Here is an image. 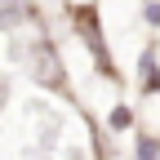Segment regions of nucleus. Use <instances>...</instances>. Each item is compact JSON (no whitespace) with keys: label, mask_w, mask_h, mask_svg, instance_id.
Returning a JSON list of instances; mask_svg holds the SVG:
<instances>
[{"label":"nucleus","mask_w":160,"mask_h":160,"mask_svg":"<svg viewBox=\"0 0 160 160\" xmlns=\"http://www.w3.org/2000/svg\"><path fill=\"white\" fill-rule=\"evenodd\" d=\"M71 27H76L80 40H85V49L93 53V62L102 67V76H116L111 58H107V36H102V22H98V9L93 5H76L71 9Z\"/></svg>","instance_id":"f257e3e1"},{"label":"nucleus","mask_w":160,"mask_h":160,"mask_svg":"<svg viewBox=\"0 0 160 160\" xmlns=\"http://www.w3.org/2000/svg\"><path fill=\"white\" fill-rule=\"evenodd\" d=\"M31 76L45 89H67V67H62V58H58V49H53L49 36H40L36 49H31Z\"/></svg>","instance_id":"f03ea898"},{"label":"nucleus","mask_w":160,"mask_h":160,"mask_svg":"<svg viewBox=\"0 0 160 160\" xmlns=\"http://www.w3.org/2000/svg\"><path fill=\"white\" fill-rule=\"evenodd\" d=\"M138 80H142V93H160V62H156V53L147 49L142 58H138Z\"/></svg>","instance_id":"7ed1b4c3"},{"label":"nucleus","mask_w":160,"mask_h":160,"mask_svg":"<svg viewBox=\"0 0 160 160\" xmlns=\"http://www.w3.org/2000/svg\"><path fill=\"white\" fill-rule=\"evenodd\" d=\"M27 18V5L22 0H0V27H18Z\"/></svg>","instance_id":"20e7f679"},{"label":"nucleus","mask_w":160,"mask_h":160,"mask_svg":"<svg viewBox=\"0 0 160 160\" xmlns=\"http://www.w3.org/2000/svg\"><path fill=\"white\" fill-rule=\"evenodd\" d=\"M138 160H160V138H151V133L138 138Z\"/></svg>","instance_id":"39448f33"},{"label":"nucleus","mask_w":160,"mask_h":160,"mask_svg":"<svg viewBox=\"0 0 160 160\" xmlns=\"http://www.w3.org/2000/svg\"><path fill=\"white\" fill-rule=\"evenodd\" d=\"M107 125H111L116 133H120V129H129V125H133V111H129V107H111V116H107Z\"/></svg>","instance_id":"423d86ee"},{"label":"nucleus","mask_w":160,"mask_h":160,"mask_svg":"<svg viewBox=\"0 0 160 160\" xmlns=\"http://www.w3.org/2000/svg\"><path fill=\"white\" fill-rule=\"evenodd\" d=\"M147 22L160 27V0H147Z\"/></svg>","instance_id":"0eeeda50"}]
</instances>
